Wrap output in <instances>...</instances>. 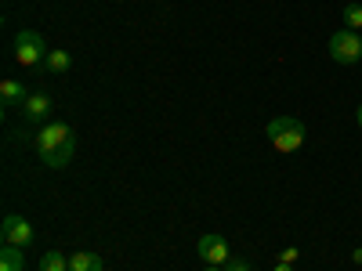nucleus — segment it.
Wrapping results in <instances>:
<instances>
[{"label": "nucleus", "mask_w": 362, "mask_h": 271, "mask_svg": "<svg viewBox=\"0 0 362 271\" xmlns=\"http://www.w3.org/2000/svg\"><path fill=\"white\" fill-rule=\"evenodd\" d=\"M40 271H69V257L58 253V250H51V253L40 257Z\"/></svg>", "instance_id": "f8f14e48"}, {"label": "nucleus", "mask_w": 362, "mask_h": 271, "mask_svg": "<svg viewBox=\"0 0 362 271\" xmlns=\"http://www.w3.org/2000/svg\"><path fill=\"white\" fill-rule=\"evenodd\" d=\"M0 271H25V250L4 243V250H0Z\"/></svg>", "instance_id": "9d476101"}, {"label": "nucleus", "mask_w": 362, "mask_h": 271, "mask_svg": "<svg viewBox=\"0 0 362 271\" xmlns=\"http://www.w3.org/2000/svg\"><path fill=\"white\" fill-rule=\"evenodd\" d=\"M297 257H300V250H297V246H286V250L279 253V260H283V264H293Z\"/></svg>", "instance_id": "2eb2a0df"}, {"label": "nucleus", "mask_w": 362, "mask_h": 271, "mask_svg": "<svg viewBox=\"0 0 362 271\" xmlns=\"http://www.w3.org/2000/svg\"><path fill=\"white\" fill-rule=\"evenodd\" d=\"M344 29H355V33L362 29V4H348L344 8Z\"/></svg>", "instance_id": "ddd939ff"}, {"label": "nucleus", "mask_w": 362, "mask_h": 271, "mask_svg": "<svg viewBox=\"0 0 362 271\" xmlns=\"http://www.w3.org/2000/svg\"><path fill=\"white\" fill-rule=\"evenodd\" d=\"M329 58H334L337 66L362 62V37L355 33V29H337V33L329 37Z\"/></svg>", "instance_id": "20e7f679"}, {"label": "nucleus", "mask_w": 362, "mask_h": 271, "mask_svg": "<svg viewBox=\"0 0 362 271\" xmlns=\"http://www.w3.org/2000/svg\"><path fill=\"white\" fill-rule=\"evenodd\" d=\"M358 4H362V0H358Z\"/></svg>", "instance_id": "aec40b11"}, {"label": "nucleus", "mask_w": 362, "mask_h": 271, "mask_svg": "<svg viewBox=\"0 0 362 271\" xmlns=\"http://www.w3.org/2000/svg\"><path fill=\"white\" fill-rule=\"evenodd\" d=\"M225 271H254V267H250L247 260H239V257H232V260L225 264Z\"/></svg>", "instance_id": "4468645a"}, {"label": "nucleus", "mask_w": 362, "mask_h": 271, "mask_svg": "<svg viewBox=\"0 0 362 271\" xmlns=\"http://www.w3.org/2000/svg\"><path fill=\"white\" fill-rule=\"evenodd\" d=\"M203 271H225V267H214V264H206V267H203Z\"/></svg>", "instance_id": "6ab92c4d"}, {"label": "nucleus", "mask_w": 362, "mask_h": 271, "mask_svg": "<svg viewBox=\"0 0 362 271\" xmlns=\"http://www.w3.org/2000/svg\"><path fill=\"white\" fill-rule=\"evenodd\" d=\"M272 271H290V264H283V260H279V264H276V267H272Z\"/></svg>", "instance_id": "f3484780"}, {"label": "nucleus", "mask_w": 362, "mask_h": 271, "mask_svg": "<svg viewBox=\"0 0 362 271\" xmlns=\"http://www.w3.org/2000/svg\"><path fill=\"white\" fill-rule=\"evenodd\" d=\"M25 98H29V90L18 80H0V105L4 109H22Z\"/></svg>", "instance_id": "6e6552de"}, {"label": "nucleus", "mask_w": 362, "mask_h": 271, "mask_svg": "<svg viewBox=\"0 0 362 271\" xmlns=\"http://www.w3.org/2000/svg\"><path fill=\"white\" fill-rule=\"evenodd\" d=\"M33 148L37 156L44 159V167L51 170H62L73 163L76 156V138H73V127L62 124V119H47V124L40 127V134L33 138Z\"/></svg>", "instance_id": "f257e3e1"}, {"label": "nucleus", "mask_w": 362, "mask_h": 271, "mask_svg": "<svg viewBox=\"0 0 362 271\" xmlns=\"http://www.w3.org/2000/svg\"><path fill=\"white\" fill-rule=\"evenodd\" d=\"M69 271H105V260L90 250H80V253H69Z\"/></svg>", "instance_id": "1a4fd4ad"}, {"label": "nucleus", "mask_w": 362, "mask_h": 271, "mask_svg": "<svg viewBox=\"0 0 362 271\" xmlns=\"http://www.w3.org/2000/svg\"><path fill=\"white\" fill-rule=\"evenodd\" d=\"M351 260H355V264H362V246H358V250H351Z\"/></svg>", "instance_id": "dca6fc26"}, {"label": "nucleus", "mask_w": 362, "mask_h": 271, "mask_svg": "<svg viewBox=\"0 0 362 271\" xmlns=\"http://www.w3.org/2000/svg\"><path fill=\"white\" fill-rule=\"evenodd\" d=\"M69 66H73L69 51H58V47H51V51H47V58H44V69H47V73H54V76L69 73Z\"/></svg>", "instance_id": "9b49d317"}, {"label": "nucleus", "mask_w": 362, "mask_h": 271, "mask_svg": "<svg viewBox=\"0 0 362 271\" xmlns=\"http://www.w3.org/2000/svg\"><path fill=\"white\" fill-rule=\"evenodd\" d=\"M22 119L25 124H47L51 119V95L47 90H29V98L22 102Z\"/></svg>", "instance_id": "0eeeda50"}, {"label": "nucleus", "mask_w": 362, "mask_h": 271, "mask_svg": "<svg viewBox=\"0 0 362 271\" xmlns=\"http://www.w3.org/2000/svg\"><path fill=\"white\" fill-rule=\"evenodd\" d=\"M264 134H268L272 148H276V152H283V156L297 152V148L305 145V138H308L305 124H300V119H293V116H276V119H268Z\"/></svg>", "instance_id": "f03ea898"}, {"label": "nucleus", "mask_w": 362, "mask_h": 271, "mask_svg": "<svg viewBox=\"0 0 362 271\" xmlns=\"http://www.w3.org/2000/svg\"><path fill=\"white\" fill-rule=\"evenodd\" d=\"M47 51L51 47L37 29H18V37H15V62L18 66H44Z\"/></svg>", "instance_id": "7ed1b4c3"}, {"label": "nucleus", "mask_w": 362, "mask_h": 271, "mask_svg": "<svg viewBox=\"0 0 362 271\" xmlns=\"http://www.w3.org/2000/svg\"><path fill=\"white\" fill-rule=\"evenodd\" d=\"M196 253L203 257V264H214V267H225V264L232 260V253H228V243H225V235H218V231H206V235H199Z\"/></svg>", "instance_id": "423d86ee"}, {"label": "nucleus", "mask_w": 362, "mask_h": 271, "mask_svg": "<svg viewBox=\"0 0 362 271\" xmlns=\"http://www.w3.org/2000/svg\"><path fill=\"white\" fill-rule=\"evenodd\" d=\"M355 119H358V127H362V105H358V109H355Z\"/></svg>", "instance_id": "a211bd4d"}, {"label": "nucleus", "mask_w": 362, "mask_h": 271, "mask_svg": "<svg viewBox=\"0 0 362 271\" xmlns=\"http://www.w3.org/2000/svg\"><path fill=\"white\" fill-rule=\"evenodd\" d=\"M0 239H4L8 246L29 250V246H33V239H37V231H33V224H29L25 217L8 214V217H4V224H0Z\"/></svg>", "instance_id": "39448f33"}]
</instances>
